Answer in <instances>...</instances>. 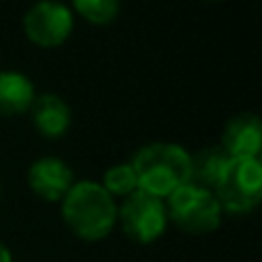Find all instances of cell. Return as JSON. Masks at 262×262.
Wrapping results in <instances>:
<instances>
[{"label":"cell","instance_id":"cell-13","mask_svg":"<svg viewBox=\"0 0 262 262\" xmlns=\"http://www.w3.org/2000/svg\"><path fill=\"white\" fill-rule=\"evenodd\" d=\"M78 16L95 26H108L120 14V0H72Z\"/></svg>","mask_w":262,"mask_h":262},{"label":"cell","instance_id":"cell-11","mask_svg":"<svg viewBox=\"0 0 262 262\" xmlns=\"http://www.w3.org/2000/svg\"><path fill=\"white\" fill-rule=\"evenodd\" d=\"M228 159L230 157L223 152L221 145H209V147L189 154V182L186 184L212 191L219 177H221L223 168H226Z\"/></svg>","mask_w":262,"mask_h":262},{"label":"cell","instance_id":"cell-1","mask_svg":"<svg viewBox=\"0 0 262 262\" xmlns=\"http://www.w3.org/2000/svg\"><path fill=\"white\" fill-rule=\"evenodd\" d=\"M60 203L64 226L83 242L106 239L118 223V205L97 182H74Z\"/></svg>","mask_w":262,"mask_h":262},{"label":"cell","instance_id":"cell-14","mask_svg":"<svg viewBox=\"0 0 262 262\" xmlns=\"http://www.w3.org/2000/svg\"><path fill=\"white\" fill-rule=\"evenodd\" d=\"M0 262H12V253H9V249L0 242Z\"/></svg>","mask_w":262,"mask_h":262},{"label":"cell","instance_id":"cell-4","mask_svg":"<svg viewBox=\"0 0 262 262\" xmlns=\"http://www.w3.org/2000/svg\"><path fill=\"white\" fill-rule=\"evenodd\" d=\"M168 221L186 235H209L221 226V205L209 189L184 184L166 198Z\"/></svg>","mask_w":262,"mask_h":262},{"label":"cell","instance_id":"cell-2","mask_svg":"<svg viewBox=\"0 0 262 262\" xmlns=\"http://www.w3.org/2000/svg\"><path fill=\"white\" fill-rule=\"evenodd\" d=\"M138 191L166 200L189 182V152L177 143H147L134 154Z\"/></svg>","mask_w":262,"mask_h":262},{"label":"cell","instance_id":"cell-16","mask_svg":"<svg viewBox=\"0 0 262 262\" xmlns=\"http://www.w3.org/2000/svg\"><path fill=\"white\" fill-rule=\"evenodd\" d=\"M209 3H219V0H209Z\"/></svg>","mask_w":262,"mask_h":262},{"label":"cell","instance_id":"cell-10","mask_svg":"<svg viewBox=\"0 0 262 262\" xmlns=\"http://www.w3.org/2000/svg\"><path fill=\"white\" fill-rule=\"evenodd\" d=\"M35 97V85L26 74L0 69V118H16L28 113Z\"/></svg>","mask_w":262,"mask_h":262},{"label":"cell","instance_id":"cell-8","mask_svg":"<svg viewBox=\"0 0 262 262\" xmlns=\"http://www.w3.org/2000/svg\"><path fill=\"white\" fill-rule=\"evenodd\" d=\"M223 152L230 159H258L262 149V122L255 113H239L223 127Z\"/></svg>","mask_w":262,"mask_h":262},{"label":"cell","instance_id":"cell-15","mask_svg":"<svg viewBox=\"0 0 262 262\" xmlns=\"http://www.w3.org/2000/svg\"><path fill=\"white\" fill-rule=\"evenodd\" d=\"M0 193H3V184H0Z\"/></svg>","mask_w":262,"mask_h":262},{"label":"cell","instance_id":"cell-3","mask_svg":"<svg viewBox=\"0 0 262 262\" xmlns=\"http://www.w3.org/2000/svg\"><path fill=\"white\" fill-rule=\"evenodd\" d=\"M212 193L221 205V212L228 214L253 212L262 200L260 159H228Z\"/></svg>","mask_w":262,"mask_h":262},{"label":"cell","instance_id":"cell-6","mask_svg":"<svg viewBox=\"0 0 262 262\" xmlns=\"http://www.w3.org/2000/svg\"><path fill=\"white\" fill-rule=\"evenodd\" d=\"M74 30V14L60 0H39L23 14V32L32 44L53 49L69 39Z\"/></svg>","mask_w":262,"mask_h":262},{"label":"cell","instance_id":"cell-5","mask_svg":"<svg viewBox=\"0 0 262 262\" xmlns=\"http://www.w3.org/2000/svg\"><path fill=\"white\" fill-rule=\"evenodd\" d=\"M118 223L131 242L152 244L168 228L166 200H159L143 191H134L118 207Z\"/></svg>","mask_w":262,"mask_h":262},{"label":"cell","instance_id":"cell-12","mask_svg":"<svg viewBox=\"0 0 262 262\" xmlns=\"http://www.w3.org/2000/svg\"><path fill=\"white\" fill-rule=\"evenodd\" d=\"M101 189L111 195V198H127L134 191H138V182H136V172L131 163H115L101 177Z\"/></svg>","mask_w":262,"mask_h":262},{"label":"cell","instance_id":"cell-9","mask_svg":"<svg viewBox=\"0 0 262 262\" xmlns=\"http://www.w3.org/2000/svg\"><path fill=\"white\" fill-rule=\"evenodd\" d=\"M30 115L35 129L46 138H60L67 134L69 124H72V111H69L67 101L53 92L35 97L30 106Z\"/></svg>","mask_w":262,"mask_h":262},{"label":"cell","instance_id":"cell-7","mask_svg":"<svg viewBox=\"0 0 262 262\" xmlns=\"http://www.w3.org/2000/svg\"><path fill=\"white\" fill-rule=\"evenodd\" d=\"M74 170L60 157H39L28 168V186L41 200L60 203L74 186Z\"/></svg>","mask_w":262,"mask_h":262}]
</instances>
